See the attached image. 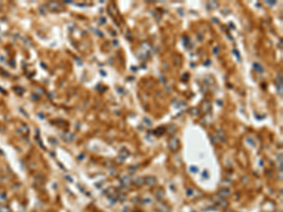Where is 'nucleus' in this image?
Listing matches in <instances>:
<instances>
[{"instance_id": "nucleus-1", "label": "nucleus", "mask_w": 283, "mask_h": 212, "mask_svg": "<svg viewBox=\"0 0 283 212\" xmlns=\"http://www.w3.org/2000/svg\"><path fill=\"white\" fill-rule=\"evenodd\" d=\"M0 212H9V209L5 205H0Z\"/></svg>"}, {"instance_id": "nucleus-2", "label": "nucleus", "mask_w": 283, "mask_h": 212, "mask_svg": "<svg viewBox=\"0 0 283 212\" xmlns=\"http://www.w3.org/2000/svg\"><path fill=\"white\" fill-rule=\"evenodd\" d=\"M6 195L3 193H0V201H6Z\"/></svg>"}]
</instances>
